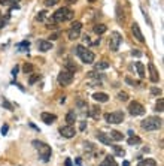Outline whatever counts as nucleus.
Masks as SVG:
<instances>
[{"mask_svg":"<svg viewBox=\"0 0 164 166\" xmlns=\"http://www.w3.org/2000/svg\"><path fill=\"white\" fill-rule=\"evenodd\" d=\"M32 144H33V147L39 151V157L42 159L43 162H48L49 157H51V147L46 145V144L42 141H37V139H35Z\"/></svg>","mask_w":164,"mask_h":166,"instance_id":"obj_3","label":"nucleus"},{"mask_svg":"<svg viewBox=\"0 0 164 166\" xmlns=\"http://www.w3.org/2000/svg\"><path fill=\"white\" fill-rule=\"evenodd\" d=\"M57 2H58V0H45L43 3H45V6H46V8H49V6H54V5H57Z\"/></svg>","mask_w":164,"mask_h":166,"instance_id":"obj_40","label":"nucleus"},{"mask_svg":"<svg viewBox=\"0 0 164 166\" xmlns=\"http://www.w3.org/2000/svg\"><path fill=\"white\" fill-rule=\"evenodd\" d=\"M66 121H67V124H73V123L76 121V114H75V111H69V112H67Z\"/></svg>","mask_w":164,"mask_h":166,"instance_id":"obj_21","label":"nucleus"},{"mask_svg":"<svg viewBox=\"0 0 164 166\" xmlns=\"http://www.w3.org/2000/svg\"><path fill=\"white\" fill-rule=\"evenodd\" d=\"M104 120L109 124H120L124 121V112L122 111H115V112H107L104 114Z\"/></svg>","mask_w":164,"mask_h":166,"instance_id":"obj_5","label":"nucleus"},{"mask_svg":"<svg viewBox=\"0 0 164 166\" xmlns=\"http://www.w3.org/2000/svg\"><path fill=\"white\" fill-rule=\"evenodd\" d=\"M73 18V11L69 8H60L54 15H52V20L55 21V23H64V21H69Z\"/></svg>","mask_w":164,"mask_h":166,"instance_id":"obj_4","label":"nucleus"},{"mask_svg":"<svg viewBox=\"0 0 164 166\" xmlns=\"http://www.w3.org/2000/svg\"><path fill=\"white\" fill-rule=\"evenodd\" d=\"M93 30H94V33H95V34H103V33H106L107 27H106L104 24H95Z\"/></svg>","mask_w":164,"mask_h":166,"instance_id":"obj_18","label":"nucleus"},{"mask_svg":"<svg viewBox=\"0 0 164 166\" xmlns=\"http://www.w3.org/2000/svg\"><path fill=\"white\" fill-rule=\"evenodd\" d=\"M142 129H145L148 132H151V130H158V129H161V126H163V120L160 118V117H148L145 118L142 123Z\"/></svg>","mask_w":164,"mask_h":166,"instance_id":"obj_1","label":"nucleus"},{"mask_svg":"<svg viewBox=\"0 0 164 166\" xmlns=\"http://www.w3.org/2000/svg\"><path fill=\"white\" fill-rule=\"evenodd\" d=\"M152 94H161V90H160V88H155V87H154V88H152Z\"/></svg>","mask_w":164,"mask_h":166,"instance_id":"obj_45","label":"nucleus"},{"mask_svg":"<svg viewBox=\"0 0 164 166\" xmlns=\"http://www.w3.org/2000/svg\"><path fill=\"white\" fill-rule=\"evenodd\" d=\"M155 111L157 112H163L164 111V100L163 99H158V102H157V105H155Z\"/></svg>","mask_w":164,"mask_h":166,"instance_id":"obj_29","label":"nucleus"},{"mask_svg":"<svg viewBox=\"0 0 164 166\" xmlns=\"http://www.w3.org/2000/svg\"><path fill=\"white\" fill-rule=\"evenodd\" d=\"M66 70H69V72H72V74H75V72L78 70V66H76L72 60H67V61H66Z\"/></svg>","mask_w":164,"mask_h":166,"instance_id":"obj_20","label":"nucleus"},{"mask_svg":"<svg viewBox=\"0 0 164 166\" xmlns=\"http://www.w3.org/2000/svg\"><path fill=\"white\" fill-rule=\"evenodd\" d=\"M45 17H46V12H45V11H42V12H39V14L36 15V20H37V21H43V20H45Z\"/></svg>","mask_w":164,"mask_h":166,"instance_id":"obj_38","label":"nucleus"},{"mask_svg":"<svg viewBox=\"0 0 164 166\" xmlns=\"http://www.w3.org/2000/svg\"><path fill=\"white\" fill-rule=\"evenodd\" d=\"M76 2H78V0H67V3H69V5H73V3H76Z\"/></svg>","mask_w":164,"mask_h":166,"instance_id":"obj_50","label":"nucleus"},{"mask_svg":"<svg viewBox=\"0 0 164 166\" xmlns=\"http://www.w3.org/2000/svg\"><path fill=\"white\" fill-rule=\"evenodd\" d=\"M137 166H157V162L154 159H145V160H140Z\"/></svg>","mask_w":164,"mask_h":166,"instance_id":"obj_19","label":"nucleus"},{"mask_svg":"<svg viewBox=\"0 0 164 166\" xmlns=\"http://www.w3.org/2000/svg\"><path fill=\"white\" fill-rule=\"evenodd\" d=\"M55 39H58V34H51V41H55Z\"/></svg>","mask_w":164,"mask_h":166,"instance_id":"obj_49","label":"nucleus"},{"mask_svg":"<svg viewBox=\"0 0 164 166\" xmlns=\"http://www.w3.org/2000/svg\"><path fill=\"white\" fill-rule=\"evenodd\" d=\"M73 81V74L69 72V70H66V69H63L60 74H58V83L63 85V87H66V85H70Z\"/></svg>","mask_w":164,"mask_h":166,"instance_id":"obj_8","label":"nucleus"},{"mask_svg":"<svg viewBox=\"0 0 164 166\" xmlns=\"http://www.w3.org/2000/svg\"><path fill=\"white\" fill-rule=\"evenodd\" d=\"M8 130H9V126L8 124H5L3 127H2V133H3V135H6V132H8Z\"/></svg>","mask_w":164,"mask_h":166,"instance_id":"obj_43","label":"nucleus"},{"mask_svg":"<svg viewBox=\"0 0 164 166\" xmlns=\"http://www.w3.org/2000/svg\"><path fill=\"white\" fill-rule=\"evenodd\" d=\"M131 56H136V57H140V56H142V52H140V51H137V50H133V51H131Z\"/></svg>","mask_w":164,"mask_h":166,"instance_id":"obj_42","label":"nucleus"},{"mask_svg":"<svg viewBox=\"0 0 164 166\" xmlns=\"http://www.w3.org/2000/svg\"><path fill=\"white\" fill-rule=\"evenodd\" d=\"M85 127H86V121H82V123L79 124V129H81V130H85Z\"/></svg>","mask_w":164,"mask_h":166,"instance_id":"obj_44","label":"nucleus"},{"mask_svg":"<svg viewBox=\"0 0 164 166\" xmlns=\"http://www.w3.org/2000/svg\"><path fill=\"white\" fill-rule=\"evenodd\" d=\"M140 142H142V139H140L139 136H134V135H133V136H130L128 145H139Z\"/></svg>","mask_w":164,"mask_h":166,"instance_id":"obj_26","label":"nucleus"},{"mask_svg":"<svg viewBox=\"0 0 164 166\" xmlns=\"http://www.w3.org/2000/svg\"><path fill=\"white\" fill-rule=\"evenodd\" d=\"M40 120H42L43 123H46V124H52V123H55L57 115H55V114H51V112H42V114H40Z\"/></svg>","mask_w":164,"mask_h":166,"instance_id":"obj_11","label":"nucleus"},{"mask_svg":"<svg viewBox=\"0 0 164 166\" xmlns=\"http://www.w3.org/2000/svg\"><path fill=\"white\" fill-rule=\"evenodd\" d=\"M88 76L90 78H95V79H102L103 78V75L97 74V72H88Z\"/></svg>","mask_w":164,"mask_h":166,"instance_id":"obj_36","label":"nucleus"},{"mask_svg":"<svg viewBox=\"0 0 164 166\" xmlns=\"http://www.w3.org/2000/svg\"><path fill=\"white\" fill-rule=\"evenodd\" d=\"M76 106H78V108L82 111V112H85L86 108H88L86 102H85V100H82V99H78V100H76Z\"/></svg>","mask_w":164,"mask_h":166,"instance_id":"obj_23","label":"nucleus"},{"mask_svg":"<svg viewBox=\"0 0 164 166\" xmlns=\"http://www.w3.org/2000/svg\"><path fill=\"white\" fill-rule=\"evenodd\" d=\"M128 112L133 117H137V115H143V114L146 112V109H145V106H143L142 103H139V102H131L128 105Z\"/></svg>","mask_w":164,"mask_h":166,"instance_id":"obj_7","label":"nucleus"},{"mask_svg":"<svg viewBox=\"0 0 164 166\" xmlns=\"http://www.w3.org/2000/svg\"><path fill=\"white\" fill-rule=\"evenodd\" d=\"M125 83H128V84H131V85H136V83H133L130 78H125Z\"/></svg>","mask_w":164,"mask_h":166,"instance_id":"obj_47","label":"nucleus"},{"mask_svg":"<svg viewBox=\"0 0 164 166\" xmlns=\"http://www.w3.org/2000/svg\"><path fill=\"white\" fill-rule=\"evenodd\" d=\"M100 166H118V165H116V162H115V159H113L112 156H107V157L100 163Z\"/></svg>","mask_w":164,"mask_h":166,"instance_id":"obj_16","label":"nucleus"},{"mask_svg":"<svg viewBox=\"0 0 164 166\" xmlns=\"http://www.w3.org/2000/svg\"><path fill=\"white\" fill-rule=\"evenodd\" d=\"M72 29H75V30H81V29H82V23H81V21H75V23H72Z\"/></svg>","mask_w":164,"mask_h":166,"instance_id":"obj_39","label":"nucleus"},{"mask_svg":"<svg viewBox=\"0 0 164 166\" xmlns=\"http://www.w3.org/2000/svg\"><path fill=\"white\" fill-rule=\"evenodd\" d=\"M66 166H73V165H72V160H70V159H66Z\"/></svg>","mask_w":164,"mask_h":166,"instance_id":"obj_48","label":"nucleus"},{"mask_svg":"<svg viewBox=\"0 0 164 166\" xmlns=\"http://www.w3.org/2000/svg\"><path fill=\"white\" fill-rule=\"evenodd\" d=\"M90 114H91L93 118H99V117H100V108H99V106H93L91 111H90Z\"/></svg>","mask_w":164,"mask_h":166,"instance_id":"obj_28","label":"nucleus"},{"mask_svg":"<svg viewBox=\"0 0 164 166\" xmlns=\"http://www.w3.org/2000/svg\"><path fill=\"white\" fill-rule=\"evenodd\" d=\"M37 48H39V51H42V52H46V51L52 50V43H51V41H43V39H40V41H37Z\"/></svg>","mask_w":164,"mask_h":166,"instance_id":"obj_13","label":"nucleus"},{"mask_svg":"<svg viewBox=\"0 0 164 166\" xmlns=\"http://www.w3.org/2000/svg\"><path fill=\"white\" fill-rule=\"evenodd\" d=\"M79 32H81V30L70 29V30H69V39H70V41H75V39H78V38H79Z\"/></svg>","mask_w":164,"mask_h":166,"instance_id":"obj_24","label":"nucleus"},{"mask_svg":"<svg viewBox=\"0 0 164 166\" xmlns=\"http://www.w3.org/2000/svg\"><path fill=\"white\" fill-rule=\"evenodd\" d=\"M23 69H24V72H26V74H32V72H33V66H32L30 63H26Z\"/></svg>","mask_w":164,"mask_h":166,"instance_id":"obj_37","label":"nucleus"},{"mask_svg":"<svg viewBox=\"0 0 164 166\" xmlns=\"http://www.w3.org/2000/svg\"><path fill=\"white\" fill-rule=\"evenodd\" d=\"M107 67H109L107 61H99V63H95V70H103V69H107Z\"/></svg>","mask_w":164,"mask_h":166,"instance_id":"obj_27","label":"nucleus"},{"mask_svg":"<svg viewBox=\"0 0 164 166\" xmlns=\"http://www.w3.org/2000/svg\"><path fill=\"white\" fill-rule=\"evenodd\" d=\"M112 148L115 150V153H116V154H118L120 157H122V156L125 154V151H124V150H122V148H120L118 145H112Z\"/></svg>","mask_w":164,"mask_h":166,"instance_id":"obj_31","label":"nucleus"},{"mask_svg":"<svg viewBox=\"0 0 164 166\" xmlns=\"http://www.w3.org/2000/svg\"><path fill=\"white\" fill-rule=\"evenodd\" d=\"M88 2H90V3H93V2H95V0H88Z\"/></svg>","mask_w":164,"mask_h":166,"instance_id":"obj_51","label":"nucleus"},{"mask_svg":"<svg viewBox=\"0 0 164 166\" xmlns=\"http://www.w3.org/2000/svg\"><path fill=\"white\" fill-rule=\"evenodd\" d=\"M95 136H97V139L102 142L103 145H111V144H112V139H111V138H109V135H106V133L97 132V135H95Z\"/></svg>","mask_w":164,"mask_h":166,"instance_id":"obj_14","label":"nucleus"},{"mask_svg":"<svg viewBox=\"0 0 164 166\" xmlns=\"http://www.w3.org/2000/svg\"><path fill=\"white\" fill-rule=\"evenodd\" d=\"M2 105H3L6 109H9V111H14V106H12V105H11V102H8L6 99L2 100Z\"/></svg>","mask_w":164,"mask_h":166,"instance_id":"obj_35","label":"nucleus"},{"mask_svg":"<svg viewBox=\"0 0 164 166\" xmlns=\"http://www.w3.org/2000/svg\"><path fill=\"white\" fill-rule=\"evenodd\" d=\"M39 79H40V75L39 74L32 75V76H30V79H28V84H35L36 81H39Z\"/></svg>","mask_w":164,"mask_h":166,"instance_id":"obj_34","label":"nucleus"},{"mask_svg":"<svg viewBox=\"0 0 164 166\" xmlns=\"http://www.w3.org/2000/svg\"><path fill=\"white\" fill-rule=\"evenodd\" d=\"M60 133L63 138H67V139H70V138H73L75 135H76V130H75V127L72 124H67V126H63L60 129Z\"/></svg>","mask_w":164,"mask_h":166,"instance_id":"obj_9","label":"nucleus"},{"mask_svg":"<svg viewBox=\"0 0 164 166\" xmlns=\"http://www.w3.org/2000/svg\"><path fill=\"white\" fill-rule=\"evenodd\" d=\"M121 43H122L121 33H120V32H112V34H111V41H109V48L112 51H118Z\"/></svg>","mask_w":164,"mask_h":166,"instance_id":"obj_6","label":"nucleus"},{"mask_svg":"<svg viewBox=\"0 0 164 166\" xmlns=\"http://www.w3.org/2000/svg\"><path fill=\"white\" fill-rule=\"evenodd\" d=\"M6 21H8V18H3L0 15V29H3V27L6 25Z\"/></svg>","mask_w":164,"mask_h":166,"instance_id":"obj_41","label":"nucleus"},{"mask_svg":"<svg viewBox=\"0 0 164 166\" xmlns=\"http://www.w3.org/2000/svg\"><path fill=\"white\" fill-rule=\"evenodd\" d=\"M73 50H75V52L81 57V60H82L85 65H91V63H94V60H95L94 52H93V51H90V50H86L84 45H78V47H76V48H73Z\"/></svg>","mask_w":164,"mask_h":166,"instance_id":"obj_2","label":"nucleus"},{"mask_svg":"<svg viewBox=\"0 0 164 166\" xmlns=\"http://www.w3.org/2000/svg\"><path fill=\"white\" fill-rule=\"evenodd\" d=\"M148 67H149V76H151V81H152V83H158V81H160V75H158V70L155 69L154 63H149Z\"/></svg>","mask_w":164,"mask_h":166,"instance_id":"obj_12","label":"nucleus"},{"mask_svg":"<svg viewBox=\"0 0 164 166\" xmlns=\"http://www.w3.org/2000/svg\"><path fill=\"white\" fill-rule=\"evenodd\" d=\"M136 69H137L139 76H140V78H143V76H145V66H143V63L136 61Z\"/></svg>","mask_w":164,"mask_h":166,"instance_id":"obj_22","label":"nucleus"},{"mask_svg":"<svg viewBox=\"0 0 164 166\" xmlns=\"http://www.w3.org/2000/svg\"><path fill=\"white\" fill-rule=\"evenodd\" d=\"M18 0H0V5L2 6H9V5H15Z\"/></svg>","mask_w":164,"mask_h":166,"instance_id":"obj_32","label":"nucleus"},{"mask_svg":"<svg viewBox=\"0 0 164 166\" xmlns=\"http://www.w3.org/2000/svg\"><path fill=\"white\" fill-rule=\"evenodd\" d=\"M131 32H133V36L137 39L140 43H145V38H143V33H142V30H140V27H139V24H134L131 25Z\"/></svg>","mask_w":164,"mask_h":166,"instance_id":"obj_10","label":"nucleus"},{"mask_svg":"<svg viewBox=\"0 0 164 166\" xmlns=\"http://www.w3.org/2000/svg\"><path fill=\"white\" fill-rule=\"evenodd\" d=\"M28 47H30V43H28L27 41H23L21 43H19V45H18V48H19V51H26L27 48H28Z\"/></svg>","mask_w":164,"mask_h":166,"instance_id":"obj_33","label":"nucleus"},{"mask_svg":"<svg viewBox=\"0 0 164 166\" xmlns=\"http://www.w3.org/2000/svg\"><path fill=\"white\" fill-rule=\"evenodd\" d=\"M116 21H118V23H120V24H121L122 21H124V14H122V11H121V6H120V5H118V6H116Z\"/></svg>","mask_w":164,"mask_h":166,"instance_id":"obj_25","label":"nucleus"},{"mask_svg":"<svg viewBox=\"0 0 164 166\" xmlns=\"http://www.w3.org/2000/svg\"><path fill=\"white\" fill-rule=\"evenodd\" d=\"M93 97H94V100L102 102V103H106V102L109 100V96H107L106 93H94V94H93Z\"/></svg>","mask_w":164,"mask_h":166,"instance_id":"obj_15","label":"nucleus"},{"mask_svg":"<svg viewBox=\"0 0 164 166\" xmlns=\"http://www.w3.org/2000/svg\"><path fill=\"white\" fill-rule=\"evenodd\" d=\"M118 99L121 100V102H127V100H128V93L127 92H120L118 93Z\"/></svg>","mask_w":164,"mask_h":166,"instance_id":"obj_30","label":"nucleus"},{"mask_svg":"<svg viewBox=\"0 0 164 166\" xmlns=\"http://www.w3.org/2000/svg\"><path fill=\"white\" fill-rule=\"evenodd\" d=\"M18 69H19V67H18V66H15V67H14V69H12V75H14V76H15V75L18 74Z\"/></svg>","mask_w":164,"mask_h":166,"instance_id":"obj_46","label":"nucleus"},{"mask_svg":"<svg viewBox=\"0 0 164 166\" xmlns=\"http://www.w3.org/2000/svg\"><path fill=\"white\" fill-rule=\"evenodd\" d=\"M109 138L113 139V141H122V139H124V135H122L121 132H118V130H112L111 135H109Z\"/></svg>","mask_w":164,"mask_h":166,"instance_id":"obj_17","label":"nucleus"}]
</instances>
